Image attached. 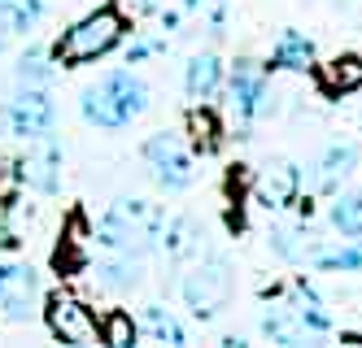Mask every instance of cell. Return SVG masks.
Returning <instances> with one entry per match:
<instances>
[{
	"label": "cell",
	"mask_w": 362,
	"mask_h": 348,
	"mask_svg": "<svg viewBox=\"0 0 362 348\" xmlns=\"http://www.w3.org/2000/svg\"><path fill=\"white\" fill-rule=\"evenodd\" d=\"M162 227H166V213L153 205V200H136V196H122L114 200L100 222L92 231V239L105 253H127V257H148L153 248L162 244Z\"/></svg>",
	"instance_id": "obj_1"
},
{
	"label": "cell",
	"mask_w": 362,
	"mask_h": 348,
	"mask_svg": "<svg viewBox=\"0 0 362 348\" xmlns=\"http://www.w3.org/2000/svg\"><path fill=\"white\" fill-rule=\"evenodd\" d=\"M127 31H132V26H127V13L118 5H100V9L83 13L79 22H70L48 52H53L57 66L74 70V66H88V61L110 57V52L127 40Z\"/></svg>",
	"instance_id": "obj_2"
},
{
	"label": "cell",
	"mask_w": 362,
	"mask_h": 348,
	"mask_svg": "<svg viewBox=\"0 0 362 348\" xmlns=\"http://www.w3.org/2000/svg\"><path fill=\"white\" fill-rule=\"evenodd\" d=\"M144 109H148V83L132 70H110L105 78H96L92 88H83V96H79L83 122H92L100 131L132 126Z\"/></svg>",
	"instance_id": "obj_3"
},
{
	"label": "cell",
	"mask_w": 362,
	"mask_h": 348,
	"mask_svg": "<svg viewBox=\"0 0 362 348\" xmlns=\"http://www.w3.org/2000/svg\"><path fill=\"white\" fill-rule=\"evenodd\" d=\"M231 287H236V275H231L227 257L210 253L201 257L192 270L184 275V283H179V296H184V305L192 309L197 323H210V318H218L231 301Z\"/></svg>",
	"instance_id": "obj_4"
},
{
	"label": "cell",
	"mask_w": 362,
	"mask_h": 348,
	"mask_svg": "<svg viewBox=\"0 0 362 348\" xmlns=\"http://www.w3.org/2000/svg\"><path fill=\"white\" fill-rule=\"evenodd\" d=\"M40 313H44V327L53 331V340L74 344V348L100 344V318L79 296H70V292H53V296H44Z\"/></svg>",
	"instance_id": "obj_5"
},
{
	"label": "cell",
	"mask_w": 362,
	"mask_h": 348,
	"mask_svg": "<svg viewBox=\"0 0 362 348\" xmlns=\"http://www.w3.org/2000/svg\"><path fill=\"white\" fill-rule=\"evenodd\" d=\"M144 166L153 170V183L166 187V192H184L192 187L197 170H192V152L184 148V140L175 136V131H158V136L144 140Z\"/></svg>",
	"instance_id": "obj_6"
},
{
	"label": "cell",
	"mask_w": 362,
	"mask_h": 348,
	"mask_svg": "<svg viewBox=\"0 0 362 348\" xmlns=\"http://www.w3.org/2000/svg\"><path fill=\"white\" fill-rule=\"evenodd\" d=\"M44 305V287L35 265L27 261H0V318L5 323H31Z\"/></svg>",
	"instance_id": "obj_7"
},
{
	"label": "cell",
	"mask_w": 362,
	"mask_h": 348,
	"mask_svg": "<svg viewBox=\"0 0 362 348\" xmlns=\"http://www.w3.org/2000/svg\"><path fill=\"white\" fill-rule=\"evenodd\" d=\"M5 126L18 140H40L53 136L57 126V104L48 96V88H22L9 104H5Z\"/></svg>",
	"instance_id": "obj_8"
},
{
	"label": "cell",
	"mask_w": 362,
	"mask_h": 348,
	"mask_svg": "<svg viewBox=\"0 0 362 348\" xmlns=\"http://www.w3.org/2000/svg\"><path fill=\"white\" fill-rule=\"evenodd\" d=\"M18 170V183L31 187L40 196H53L62 187V148L53 136H40V140H27V152L13 162Z\"/></svg>",
	"instance_id": "obj_9"
},
{
	"label": "cell",
	"mask_w": 362,
	"mask_h": 348,
	"mask_svg": "<svg viewBox=\"0 0 362 348\" xmlns=\"http://www.w3.org/2000/svg\"><path fill=\"white\" fill-rule=\"evenodd\" d=\"M231 104H236L240 122H257L275 109V92L267 83V70L257 61H236L231 66Z\"/></svg>",
	"instance_id": "obj_10"
},
{
	"label": "cell",
	"mask_w": 362,
	"mask_h": 348,
	"mask_svg": "<svg viewBox=\"0 0 362 348\" xmlns=\"http://www.w3.org/2000/svg\"><path fill=\"white\" fill-rule=\"evenodd\" d=\"M301 196V170L293 162H275L262 179H257V205L262 209H288Z\"/></svg>",
	"instance_id": "obj_11"
},
{
	"label": "cell",
	"mask_w": 362,
	"mask_h": 348,
	"mask_svg": "<svg viewBox=\"0 0 362 348\" xmlns=\"http://www.w3.org/2000/svg\"><path fill=\"white\" fill-rule=\"evenodd\" d=\"M358 166V148L354 144H332L319 162H315V174H310V187L315 192H336L341 187V179H349Z\"/></svg>",
	"instance_id": "obj_12"
},
{
	"label": "cell",
	"mask_w": 362,
	"mask_h": 348,
	"mask_svg": "<svg viewBox=\"0 0 362 348\" xmlns=\"http://www.w3.org/2000/svg\"><path fill=\"white\" fill-rule=\"evenodd\" d=\"M140 335L148 340V344H166V348H179V344H188V331H184V323L166 309V305H148L144 313H140Z\"/></svg>",
	"instance_id": "obj_13"
},
{
	"label": "cell",
	"mask_w": 362,
	"mask_h": 348,
	"mask_svg": "<svg viewBox=\"0 0 362 348\" xmlns=\"http://www.w3.org/2000/svg\"><path fill=\"white\" fill-rule=\"evenodd\" d=\"M184 88H188L192 100L218 96V88H223V61L214 57V52H197V57L188 61V70H184Z\"/></svg>",
	"instance_id": "obj_14"
},
{
	"label": "cell",
	"mask_w": 362,
	"mask_h": 348,
	"mask_svg": "<svg viewBox=\"0 0 362 348\" xmlns=\"http://www.w3.org/2000/svg\"><path fill=\"white\" fill-rule=\"evenodd\" d=\"M140 279H144L140 257L110 253L105 261H96V283H100V287H110V292H132V287H140Z\"/></svg>",
	"instance_id": "obj_15"
},
{
	"label": "cell",
	"mask_w": 362,
	"mask_h": 348,
	"mask_svg": "<svg viewBox=\"0 0 362 348\" xmlns=\"http://www.w3.org/2000/svg\"><path fill=\"white\" fill-rule=\"evenodd\" d=\"M319 78H323L327 96H349V92L362 88V57H358V52H341V57H332L319 70Z\"/></svg>",
	"instance_id": "obj_16"
},
{
	"label": "cell",
	"mask_w": 362,
	"mask_h": 348,
	"mask_svg": "<svg viewBox=\"0 0 362 348\" xmlns=\"http://www.w3.org/2000/svg\"><path fill=\"white\" fill-rule=\"evenodd\" d=\"M271 70H310L315 66V40L301 35V31H284L275 40V52H271Z\"/></svg>",
	"instance_id": "obj_17"
},
{
	"label": "cell",
	"mask_w": 362,
	"mask_h": 348,
	"mask_svg": "<svg viewBox=\"0 0 362 348\" xmlns=\"http://www.w3.org/2000/svg\"><path fill=\"white\" fill-rule=\"evenodd\" d=\"M162 248L170 261H188L201 253V222L197 218H175L162 227Z\"/></svg>",
	"instance_id": "obj_18"
},
{
	"label": "cell",
	"mask_w": 362,
	"mask_h": 348,
	"mask_svg": "<svg viewBox=\"0 0 362 348\" xmlns=\"http://www.w3.org/2000/svg\"><path fill=\"white\" fill-rule=\"evenodd\" d=\"M293 292H297L293 313H297V323L305 327V335H327V331H332V313H327V309H323V301L315 296V287H310L305 279H297V283H293Z\"/></svg>",
	"instance_id": "obj_19"
},
{
	"label": "cell",
	"mask_w": 362,
	"mask_h": 348,
	"mask_svg": "<svg viewBox=\"0 0 362 348\" xmlns=\"http://www.w3.org/2000/svg\"><path fill=\"white\" fill-rule=\"evenodd\" d=\"M40 18H44V0H0V31L9 40L27 35Z\"/></svg>",
	"instance_id": "obj_20"
},
{
	"label": "cell",
	"mask_w": 362,
	"mask_h": 348,
	"mask_svg": "<svg viewBox=\"0 0 362 348\" xmlns=\"http://www.w3.org/2000/svg\"><path fill=\"white\" fill-rule=\"evenodd\" d=\"M271 248L284 261H315V253H319V244L305 235V227H275L271 231Z\"/></svg>",
	"instance_id": "obj_21"
},
{
	"label": "cell",
	"mask_w": 362,
	"mask_h": 348,
	"mask_svg": "<svg viewBox=\"0 0 362 348\" xmlns=\"http://www.w3.org/2000/svg\"><path fill=\"white\" fill-rule=\"evenodd\" d=\"M140 340V327H136V318L127 313V309H110L105 318H100V344H110V348H132Z\"/></svg>",
	"instance_id": "obj_22"
},
{
	"label": "cell",
	"mask_w": 362,
	"mask_h": 348,
	"mask_svg": "<svg viewBox=\"0 0 362 348\" xmlns=\"http://www.w3.org/2000/svg\"><path fill=\"white\" fill-rule=\"evenodd\" d=\"M188 136H192V144L201 148V157H210V152H218V144H223V126H218V118L201 104V109L188 114Z\"/></svg>",
	"instance_id": "obj_23"
},
{
	"label": "cell",
	"mask_w": 362,
	"mask_h": 348,
	"mask_svg": "<svg viewBox=\"0 0 362 348\" xmlns=\"http://www.w3.org/2000/svg\"><path fill=\"white\" fill-rule=\"evenodd\" d=\"M262 331H267V340H275V344H301V340H305V327L297 323L293 305L271 309V313L262 318Z\"/></svg>",
	"instance_id": "obj_24"
},
{
	"label": "cell",
	"mask_w": 362,
	"mask_h": 348,
	"mask_svg": "<svg viewBox=\"0 0 362 348\" xmlns=\"http://www.w3.org/2000/svg\"><path fill=\"white\" fill-rule=\"evenodd\" d=\"M48 61H53V52H44V48H27V52H22V57H18V83L22 88H48V78H53V66H48Z\"/></svg>",
	"instance_id": "obj_25"
},
{
	"label": "cell",
	"mask_w": 362,
	"mask_h": 348,
	"mask_svg": "<svg viewBox=\"0 0 362 348\" xmlns=\"http://www.w3.org/2000/svg\"><path fill=\"white\" fill-rule=\"evenodd\" d=\"M327 222L341 235H362V192H345L327 209Z\"/></svg>",
	"instance_id": "obj_26"
},
{
	"label": "cell",
	"mask_w": 362,
	"mask_h": 348,
	"mask_svg": "<svg viewBox=\"0 0 362 348\" xmlns=\"http://www.w3.org/2000/svg\"><path fill=\"white\" fill-rule=\"evenodd\" d=\"M179 9L188 18H201V26L210 35H218L223 22H227V0H179Z\"/></svg>",
	"instance_id": "obj_27"
},
{
	"label": "cell",
	"mask_w": 362,
	"mask_h": 348,
	"mask_svg": "<svg viewBox=\"0 0 362 348\" xmlns=\"http://www.w3.org/2000/svg\"><path fill=\"white\" fill-rule=\"evenodd\" d=\"M315 265H319V270H362V244H341V248H336V253H315Z\"/></svg>",
	"instance_id": "obj_28"
},
{
	"label": "cell",
	"mask_w": 362,
	"mask_h": 348,
	"mask_svg": "<svg viewBox=\"0 0 362 348\" xmlns=\"http://www.w3.org/2000/svg\"><path fill=\"white\" fill-rule=\"evenodd\" d=\"M162 48H166L162 40H140V44H127V66H136V61L153 57V52H162Z\"/></svg>",
	"instance_id": "obj_29"
},
{
	"label": "cell",
	"mask_w": 362,
	"mask_h": 348,
	"mask_svg": "<svg viewBox=\"0 0 362 348\" xmlns=\"http://www.w3.org/2000/svg\"><path fill=\"white\" fill-rule=\"evenodd\" d=\"M166 5H170V0H136V9H144V13H158Z\"/></svg>",
	"instance_id": "obj_30"
},
{
	"label": "cell",
	"mask_w": 362,
	"mask_h": 348,
	"mask_svg": "<svg viewBox=\"0 0 362 348\" xmlns=\"http://www.w3.org/2000/svg\"><path fill=\"white\" fill-rule=\"evenodd\" d=\"M5 44H9V35H5V31H0V52H5Z\"/></svg>",
	"instance_id": "obj_31"
}]
</instances>
